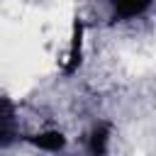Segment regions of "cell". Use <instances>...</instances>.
I'll use <instances>...</instances> for the list:
<instances>
[{"mask_svg":"<svg viewBox=\"0 0 156 156\" xmlns=\"http://www.w3.org/2000/svg\"><path fill=\"white\" fill-rule=\"evenodd\" d=\"M15 136L12 129V105L0 98V144H10Z\"/></svg>","mask_w":156,"mask_h":156,"instance_id":"obj_1","label":"cell"},{"mask_svg":"<svg viewBox=\"0 0 156 156\" xmlns=\"http://www.w3.org/2000/svg\"><path fill=\"white\" fill-rule=\"evenodd\" d=\"M80 44H83V24L76 22L73 27V39H71V51H68V63H66V71H76L78 63H80Z\"/></svg>","mask_w":156,"mask_h":156,"instance_id":"obj_2","label":"cell"},{"mask_svg":"<svg viewBox=\"0 0 156 156\" xmlns=\"http://www.w3.org/2000/svg\"><path fill=\"white\" fill-rule=\"evenodd\" d=\"M149 2L151 0H112L117 17H134V15L144 12L149 7Z\"/></svg>","mask_w":156,"mask_h":156,"instance_id":"obj_3","label":"cell"},{"mask_svg":"<svg viewBox=\"0 0 156 156\" xmlns=\"http://www.w3.org/2000/svg\"><path fill=\"white\" fill-rule=\"evenodd\" d=\"M107 141H110V127H107V124H100V127L93 132V136H90V154H93V156H105Z\"/></svg>","mask_w":156,"mask_h":156,"instance_id":"obj_4","label":"cell"},{"mask_svg":"<svg viewBox=\"0 0 156 156\" xmlns=\"http://www.w3.org/2000/svg\"><path fill=\"white\" fill-rule=\"evenodd\" d=\"M39 149H46V151H58L66 141H63V136L58 134V132H46V134H39V136H34L32 139Z\"/></svg>","mask_w":156,"mask_h":156,"instance_id":"obj_5","label":"cell"}]
</instances>
